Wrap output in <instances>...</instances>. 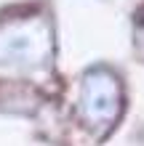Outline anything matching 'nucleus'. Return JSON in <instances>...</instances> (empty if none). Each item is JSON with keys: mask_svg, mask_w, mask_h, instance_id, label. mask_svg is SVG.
I'll return each instance as SVG.
<instances>
[{"mask_svg": "<svg viewBox=\"0 0 144 146\" xmlns=\"http://www.w3.org/2000/svg\"><path fill=\"white\" fill-rule=\"evenodd\" d=\"M51 50V35L46 24L21 21L0 29V64H40Z\"/></svg>", "mask_w": 144, "mask_h": 146, "instance_id": "1", "label": "nucleus"}, {"mask_svg": "<svg viewBox=\"0 0 144 146\" xmlns=\"http://www.w3.org/2000/svg\"><path fill=\"white\" fill-rule=\"evenodd\" d=\"M120 82L107 69H91L83 82V114L91 125H109L120 111Z\"/></svg>", "mask_w": 144, "mask_h": 146, "instance_id": "2", "label": "nucleus"}]
</instances>
